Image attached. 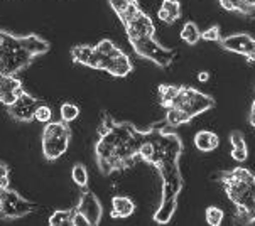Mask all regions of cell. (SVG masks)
Wrapping results in <instances>:
<instances>
[{
    "label": "cell",
    "mask_w": 255,
    "mask_h": 226,
    "mask_svg": "<svg viewBox=\"0 0 255 226\" xmlns=\"http://www.w3.org/2000/svg\"><path fill=\"white\" fill-rule=\"evenodd\" d=\"M183 140L174 132H169L162 123L144 128L139 159L152 164L157 169L162 181V196L154 221L157 225H167L178 210V198L183 191V174L179 169V159L183 155Z\"/></svg>",
    "instance_id": "cell-1"
},
{
    "label": "cell",
    "mask_w": 255,
    "mask_h": 226,
    "mask_svg": "<svg viewBox=\"0 0 255 226\" xmlns=\"http://www.w3.org/2000/svg\"><path fill=\"white\" fill-rule=\"evenodd\" d=\"M144 142V130L130 121H119L107 112L102 113L98 125V140L95 143V159L103 176L125 171L139 160Z\"/></svg>",
    "instance_id": "cell-2"
},
{
    "label": "cell",
    "mask_w": 255,
    "mask_h": 226,
    "mask_svg": "<svg viewBox=\"0 0 255 226\" xmlns=\"http://www.w3.org/2000/svg\"><path fill=\"white\" fill-rule=\"evenodd\" d=\"M159 100H161V107L167 110L166 121H164L167 127H181L184 123H189L193 118L217 105V100L211 95L198 91L191 86L161 85Z\"/></svg>",
    "instance_id": "cell-3"
},
{
    "label": "cell",
    "mask_w": 255,
    "mask_h": 226,
    "mask_svg": "<svg viewBox=\"0 0 255 226\" xmlns=\"http://www.w3.org/2000/svg\"><path fill=\"white\" fill-rule=\"evenodd\" d=\"M215 181L235 208V225L252 226L255 223V174L247 167H233L217 172Z\"/></svg>",
    "instance_id": "cell-4"
},
{
    "label": "cell",
    "mask_w": 255,
    "mask_h": 226,
    "mask_svg": "<svg viewBox=\"0 0 255 226\" xmlns=\"http://www.w3.org/2000/svg\"><path fill=\"white\" fill-rule=\"evenodd\" d=\"M51 49L49 41L36 34L19 36L0 29V75L15 76L32 63L37 56Z\"/></svg>",
    "instance_id": "cell-5"
},
{
    "label": "cell",
    "mask_w": 255,
    "mask_h": 226,
    "mask_svg": "<svg viewBox=\"0 0 255 226\" xmlns=\"http://www.w3.org/2000/svg\"><path fill=\"white\" fill-rule=\"evenodd\" d=\"M71 58L76 64L98 69V71H105L115 78H125L133 69L130 58L122 49L114 56H105L98 53L95 46L80 44L71 49Z\"/></svg>",
    "instance_id": "cell-6"
},
{
    "label": "cell",
    "mask_w": 255,
    "mask_h": 226,
    "mask_svg": "<svg viewBox=\"0 0 255 226\" xmlns=\"http://www.w3.org/2000/svg\"><path fill=\"white\" fill-rule=\"evenodd\" d=\"M109 3L125 27L130 44L145 37H155L152 19L147 12L142 10L137 0H109Z\"/></svg>",
    "instance_id": "cell-7"
},
{
    "label": "cell",
    "mask_w": 255,
    "mask_h": 226,
    "mask_svg": "<svg viewBox=\"0 0 255 226\" xmlns=\"http://www.w3.org/2000/svg\"><path fill=\"white\" fill-rule=\"evenodd\" d=\"M70 140H71L70 123H66L63 120L46 123V127L42 128L41 133V149L44 159L53 162V160L63 157L66 154L68 147H70Z\"/></svg>",
    "instance_id": "cell-8"
},
{
    "label": "cell",
    "mask_w": 255,
    "mask_h": 226,
    "mask_svg": "<svg viewBox=\"0 0 255 226\" xmlns=\"http://www.w3.org/2000/svg\"><path fill=\"white\" fill-rule=\"evenodd\" d=\"M130 46H132V49L135 51L137 56L152 61L155 66H159V68H169L176 61V58H178V53H176L174 49L161 46L155 41V37L140 39V41L132 42Z\"/></svg>",
    "instance_id": "cell-9"
},
{
    "label": "cell",
    "mask_w": 255,
    "mask_h": 226,
    "mask_svg": "<svg viewBox=\"0 0 255 226\" xmlns=\"http://www.w3.org/2000/svg\"><path fill=\"white\" fill-rule=\"evenodd\" d=\"M36 211V204L27 201L20 196L19 193L12 191L8 188L3 194V201H2V208H0V216L5 220H19V218H25L31 213Z\"/></svg>",
    "instance_id": "cell-10"
},
{
    "label": "cell",
    "mask_w": 255,
    "mask_h": 226,
    "mask_svg": "<svg viewBox=\"0 0 255 226\" xmlns=\"http://www.w3.org/2000/svg\"><path fill=\"white\" fill-rule=\"evenodd\" d=\"M42 100L36 98L34 95L27 93V91H22V93L17 97V100L12 103L10 107H7L8 115L12 116L17 121H22V123H29V121L34 120V115H36V110L42 105Z\"/></svg>",
    "instance_id": "cell-11"
},
{
    "label": "cell",
    "mask_w": 255,
    "mask_h": 226,
    "mask_svg": "<svg viewBox=\"0 0 255 226\" xmlns=\"http://www.w3.org/2000/svg\"><path fill=\"white\" fill-rule=\"evenodd\" d=\"M222 46V49L228 51L233 54H240L249 61L255 63V39L249 36L247 32L240 34H232V36L222 37V41L218 42Z\"/></svg>",
    "instance_id": "cell-12"
},
{
    "label": "cell",
    "mask_w": 255,
    "mask_h": 226,
    "mask_svg": "<svg viewBox=\"0 0 255 226\" xmlns=\"http://www.w3.org/2000/svg\"><path fill=\"white\" fill-rule=\"evenodd\" d=\"M75 211L80 213V215L90 223V226H98L103 216V208H102L100 199H98L97 194L90 189H85L83 193H81Z\"/></svg>",
    "instance_id": "cell-13"
},
{
    "label": "cell",
    "mask_w": 255,
    "mask_h": 226,
    "mask_svg": "<svg viewBox=\"0 0 255 226\" xmlns=\"http://www.w3.org/2000/svg\"><path fill=\"white\" fill-rule=\"evenodd\" d=\"M22 91L24 86L19 78L0 75V103H3L5 107H10Z\"/></svg>",
    "instance_id": "cell-14"
},
{
    "label": "cell",
    "mask_w": 255,
    "mask_h": 226,
    "mask_svg": "<svg viewBox=\"0 0 255 226\" xmlns=\"http://www.w3.org/2000/svg\"><path fill=\"white\" fill-rule=\"evenodd\" d=\"M220 5L247 19H255V0H220Z\"/></svg>",
    "instance_id": "cell-15"
},
{
    "label": "cell",
    "mask_w": 255,
    "mask_h": 226,
    "mask_svg": "<svg viewBox=\"0 0 255 226\" xmlns=\"http://www.w3.org/2000/svg\"><path fill=\"white\" fill-rule=\"evenodd\" d=\"M228 138H230V143H232V159L240 164L245 162L249 157V149H247V143H245L244 132H240V130H232Z\"/></svg>",
    "instance_id": "cell-16"
},
{
    "label": "cell",
    "mask_w": 255,
    "mask_h": 226,
    "mask_svg": "<svg viewBox=\"0 0 255 226\" xmlns=\"http://www.w3.org/2000/svg\"><path fill=\"white\" fill-rule=\"evenodd\" d=\"M135 211V203L128 196H115L112 199V218L125 220L133 215Z\"/></svg>",
    "instance_id": "cell-17"
},
{
    "label": "cell",
    "mask_w": 255,
    "mask_h": 226,
    "mask_svg": "<svg viewBox=\"0 0 255 226\" xmlns=\"http://www.w3.org/2000/svg\"><path fill=\"white\" fill-rule=\"evenodd\" d=\"M194 145H196V149L201 152H213L218 149L220 138L215 132H210V130H200V132L194 135Z\"/></svg>",
    "instance_id": "cell-18"
},
{
    "label": "cell",
    "mask_w": 255,
    "mask_h": 226,
    "mask_svg": "<svg viewBox=\"0 0 255 226\" xmlns=\"http://www.w3.org/2000/svg\"><path fill=\"white\" fill-rule=\"evenodd\" d=\"M157 15L164 24H174L181 17V3L178 0H162Z\"/></svg>",
    "instance_id": "cell-19"
},
{
    "label": "cell",
    "mask_w": 255,
    "mask_h": 226,
    "mask_svg": "<svg viewBox=\"0 0 255 226\" xmlns=\"http://www.w3.org/2000/svg\"><path fill=\"white\" fill-rule=\"evenodd\" d=\"M181 39L188 46H196L201 41V30L194 22H186L181 29Z\"/></svg>",
    "instance_id": "cell-20"
},
{
    "label": "cell",
    "mask_w": 255,
    "mask_h": 226,
    "mask_svg": "<svg viewBox=\"0 0 255 226\" xmlns=\"http://www.w3.org/2000/svg\"><path fill=\"white\" fill-rule=\"evenodd\" d=\"M49 226H75L73 210H56L49 218Z\"/></svg>",
    "instance_id": "cell-21"
},
{
    "label": "cell",
    "mask_w": 255,
    "mask_h": 226,
    "mask_svg": "<svg viewBox=\"0 0 255 226\" xmlns=\"http://www.w3.org/2000/svg\"><path fill=\"white\" fill-rule=\"evenodd\" d=\"M71 179L75 181L76 186H80L81 189H86L88 186V171L83 164H75L71 169Z\"/></svg>",
    "instance_id": "cell-22"
},
{
    "label": "cell",
    "mask_w": 255,
    "mask_h": 226,
    "mask_svg": "<svg viewBox=\"0 0 255 226\" xmlns=\"http://www.w3.org/2000/svg\"><path fill=\"white\" fill-rule=\"evenodd\" d=\"M205 218H206V223L210 226H222L225 213L222 208H218V206H208L205 211Z\"/></svg>",
    "instance_id": "cell-23"
},
{
    "label": "cell",
    "mask_w": 255,
    "mask_h": 226,
    "mask_svg": "<svg viewBox=\"0 0 255 226\" xmlns=\"http://www.w3.org/2000/svg\"><path fill=\"white\" fill-rule=\"evenodd\" d=\"M59 113H61V120L66 121V123H70V121L78 118V115H80V108H78L75 103H63Z\"/></svg>",
    "instance_id": "cell-24"
},
{
    "label": "cell",
    "mask_w": 255,
    "mask_h": 226,
    "mask_svg": "<svg viewBox=\"0 0 255 226\" xmlns=\"http://www.w3.org/2000/svg\"><path fill=\"white\" fill-rule=\"evenodd\" d=\"M51 118H53V112H51V108L46 105V103H42L41 107L36 110V115H34V120H37L39 123H49Z\"/></svg>",
    "instance_id": "cell-25"
},
{
    "label": "cell",
    "mask_w": 255,
    "mask_h": 226,
    "mask_svg": "<svg viewBox=\"0 0 255 226\" xmlns=\"http://www.w3.org/2000/svg\"><path fill=\"white\" fill-rule=\"evenodd\" d=\"M201 39L208 42H220L222 41V34H220L218 25H211L210 29H206L205 32H201Z\"/></svg>",
    "instance_id": "cell-26"
},
{
    "label": "cell",
    "mask_w": 255,
    "mask_h": 226,
    "mask_svg": "<svg viewBox=\"0 0 255 226\" xmlns=\"http://www.w3.org/2000/svg\"><path fill=\"white\" fill-rule=\"evenodd\" d=\"M8 172L7 164L0 162V188H8Z\"/></svg>",
    "instance_id": "cell-27"
},
{
    "label": "cell",
    "mask_w": 255,
    "mask_h": 226,
    "mask_svg": "<svg viewBox=\"0 0 255 226\" xmlns=\"http://www.w3.org/2000/svg\"><path fill=\"white\" fill-rule=\"evenodd\" d=\"M73 223H75V226H90L88 221H86L80 213H76L75 210H73Z\"/></svg>",
    "instance_id": "cell-28"
},
{
    "label": "cell",
    "mask_w": 255,
    "mask_h": 226,
    "mask_svg": "<svg viewBox=\"0 0 255 226\" xmlns=\"http://www.w3.org/2000/svg\"><path fill=\"white\" fill-rule=\"evenodd\" d=\"M249 121L250 125L255 128V100L252 102V107H250V113H249Z\"/></svg>",
    "instance_id": "cell-29"
},
{
    "label": "cell",
    "mask_w": 255,
    "mask_h": 226,
    "mask_svg": "<svg viewBox=\"0 0 255 226\" xmlns=\"http://www.w3.org/2000/svg\"><path fill=\"white\" fill-rule=\"evenodd\" d=\"M208 80H210V73L208 71H200V73H198V81H201V83H206Z\"/></svg>",
    "instance_id": "cell-30"
},
{
    "label": "cell",
    "mask_w": 255,
    "mask_h": 226,
    "mask_svg": "<svg viewBox=\"0 0 255 226\" xmlns=\"http://www.w3.org/2000/svg\"><path fill=\"white\" fill-rule=\"evenodd\" d=\"M8 188H0V208H2V201H3V194Z\"/></svg>",
    "instance_id": "cell-31"
}]
</instances>
